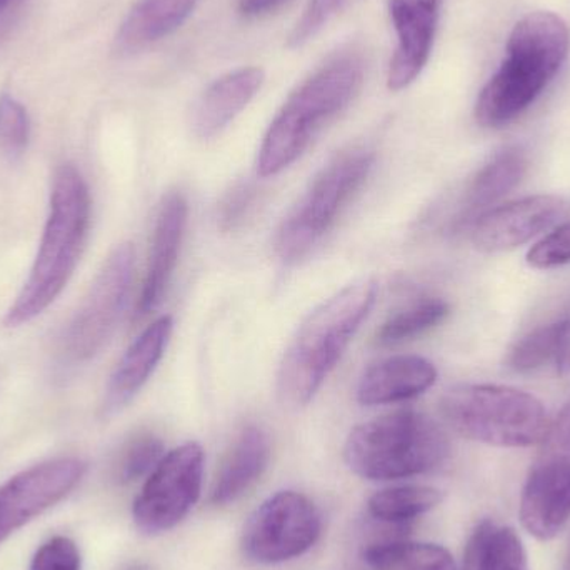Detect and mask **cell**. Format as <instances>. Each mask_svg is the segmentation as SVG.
Masks as SVG:
<instances>
[{"instance_id": "obj_26", "label": "cell", "mask_w": 570, "mask_h": 570, "mask_svg": "<svg viewBox=\"0 0 570 570\" xmlns=\"http://www.w3.org/2000/svg\"><path fill=\"white\" fill-rule=\"evenodd\" d=\"M558 341L559 318L538 325L512 345L508 355L509 367L519 374L539 371L549 362H554Z\"/></svg>"}, {"instance_id": "obj_18", "label": "cell", "mask_w": 570, "mask_h": 570, "mask_svg": "<svg viewBox=\"0 0 570 570\" xmlns=\"http://www.w3.org/2000/svg\"><path fill=\"white\" fill-rule=\"evenodd\" d=\"M438 368L421 355H394L371 365L357 385L358 404H399L428 392L438 382Z\"/></svg>"}, {"instance_id": "obj_23", "label": "cell", "mask_w": 570, "mask_h": 570, "mask_svg": "<svg viewBox=\"0 0 570 570\" xmlns=\"http://www.w3.org/2000/svg\"><path fill=\"white\" fill-rule=\"evenodd\" d=\"M364 561L372 570H455L448 549L429 542H382L365 549Z\"/></svg>"}, {"instance_id": "obj_25", "label": "cell", "mask_w": 570, "mask_h": 570, "mask_svg": "<svg viewBox=\"0 0 570 570\" xmlns=\"http://www.w3.org/2000/svg\"><path fill=\"white\" fill-rule=\"evenodd\" d=\"M451 307L438 295H422L401 311L392 314L375 334V344L381 347L402 344L425 334L445 321Z\"/></svg>"}, {"instance_id": "obj_20", "label": "cell", "mask_w": 570, "mask_h": 570, "mask_svg": "<svg viewBox=\"0 0 570 570\" xmlns=\"http://www.w3.org/2000/svg\"><path fill=\"white\" fill-rule=\"evenodd\" d=\"M269 461V435L257 425L244 429L217 472L210 491L213 504L229 505L244 498L263 478Z\"/></svg>"}, {"instance_id": "obj_22", "label": "cell", "mask_w": 570, "mask_h": 570, "mask_svg": "<svg viewBox=\"0 0 570 570\" xmlns=\"http://www.w3.org/2000/svg\"><path fill=\"white\" fill-rule=\"evenodd\" d=\"M464 570H531L528 552L518 532L508 525L484 521L465 548Z\"/></svg>"}, {"instance_id": "obj_35", "label": "cell", "mask_w": 570, "mask_h": 570, "mask_svg": "<svg viewBox=\"0 0 570 570\" xmlns=\"http://www.w3.org/2000/svg\"><path fill=\"white\" fill-rule=\"evenodd\" d=\"M9 2H10V0H0V10H2L3 7H6L7 3H9Z\"/></svg>"}, {"instance_id": "obj_4", "label": "cell", "mask_w": 570, "mask_h": 570, "mask_svg": "<svg viewBox=\"0 0 570 570\" xmlns=\"http://www.w3.org/2000/svg\"><path fill=\"white\" fill-rule=\"evenodd\" d=\"M364 70L362 57L347 50L307 77L271 122L257 154V174L274 177L291 167L322 127L347 109L364 82Z\"/></svg>"}, {"instance_id": "obj_24", "label": "cell", "mask_w": 570, "mask_h": 570, "mask_svg": "<svg viewBox=\"0 0 570 570\" xmlns=\"http://www.w3.org/2000/svg\"><path fill=\"white\" fill-rule=\"evenodd\" d=\"M442 502V492L429 485H395L375 492L367 502L368 514L384 524H407Z\"/></svg>"}, {"instance_id": "obj_27", "label": "cell", "mask_w": 570, "mask_h": 570, "mask_svg": "<svg viewBox=\"0 0 570 570\" xmlns=\"http://www.w3.org/2000/svg\"><path fill=\"white\" fill-rule=\"evenodd\" d=\"M164 442L153 432H140L127 442L117 462V479L122 484L139 481L159 464L164 458Z\"/></svg>"}, {"instance_id": "obj_17", "label": "cell", "mask_w": 570, "mask_h": 570, "mask_svg": "<svg viewBox=\"0 0 570 570\" xmlns=\"http://www.w3.org/2000/svg\"><path fill=\"white\" fill-rule=\"evenodd\" d=\"M528 167V154L522 147L509 146L495 153L465 186L452 219V230L465 233L481 214L499 206L522 183Z\"/></svg>"}, {"instance_id": "obj_31", "label": "cell", "mask_w": 570, "mask_h": 570, "mask_svg": "<svg viewBox=\"0 0 570 570\" xmlns=\"http://www.w3.org/2000/svg\"><path fill=\"white\" fill-rule=\"evenodd\" d=\"M80 552L72 539L57 535L33 556L30 570H80Z\"/></svg>"}, {"instance_id": "obj_9", "label": "cell", "mask_w": 570, "mask_h": 570, "mask_svg": "<svg viewBox=\"0 0 570 570\" xmlns=\"http://www.w3.org/2000/svg\"><path fill=\"white\" fill-rule=\"evenodd\" d=\"M204 451L197 442H186L167 452L147 475L134 502L132 514L142 534L173 531L193 511L203 492Z\"/></svg>"}, {"instance_id": "obj_3", "label": "cell", "mask_w": 570, "mask_h": 570, "mask_svg": "<svg viewBox=\"0 0 570 570\" xmlns=\"http://www.w3.org/2000/svg\"><path fill=\"white\" fill-rule=\"evenodd\" d=\"M377 301V284L358 281L318 305L285 351L277 391L285 404L304 407L347 351Z\"/></svg>"}, {"instance_id": "obj_12", "label": "cell", "mask_w": 570, "mask_h": 570, "mask_svg": "<svg viewBox=\"0 0 570 570\" xmlns=\"http://www.w3.org/2000/svg\"><path fill=\"white\" fill-rule=\"evenodd\" d=\"M83 474L82 461L62 458L33 465L9 479L0 488V542L62 501Z\"/></svg>"}, {"instance_id": "obj_33", "label": "cell", "mask_w": 570, "mask_h": 570, "mask_svg": "<svg viewBox=\"0 0 570 570\" xmlns=\"http://www.w3.org/2000/svg\"><path fill=\"white\" fill-rule=\"evenodd\" d=\"M554 365L562 377L570 375V311L564 317L559 318V341Z\"/></svg>"}, {"instance_id": "obj_1", "label": "cell", "mask_w": 570, "mask_h": 570, "mask_svg": "<svg viewBox=\"0 0 570 570\" xmlns=\"http://www.w3.org/2000/svg\"><path fill=\"white\" fill-rule=\"evenodd\" d=\"M570 30L554 12L538 10L522 17L505 46V56L475 102L474 116L484 129H502L522 116L568 60Z\"/></svg>"}, {"instance_id": "obj_16", "label": "cell", "mask_w": 570, "mask_h": 570, "mask_svg": "<svg viewBox=\"0 0 570 570\" xmlns=\"http://www.w3.org/2000/svg\"><path fill=\"white\" fill-rule=\"evenodd\" d=\"M173 328V317L163 315L130 344L110 375L104 394V415L122 411L142 391L166 354Z\"/></svg>"}, {"instance_id": "obj_29", "label": "cell", "mask_w": 570, "mask_h": 570, "mask_svg": "<svg viewBox=\"0 0 570 570\" xmlns=\"http://www.w3.org/2000/svg\"><path fill=\"white\" fill-rule=\"evenodd\" d=\"M529 266L538 271L558 269L570 264V220L546 234L529 249Z\"/></svg>"}, {"instance_id": "obj_8", "label": "cell", "mask_w": 570, "mask_h": 570, "mask_svg": "<svg viewBox=\"0 0 570 570\" xmlns=\"http://www.w3.org/2000/svg\"><path fill=\"white\" fill-rule=\"evenodd\" d=\"M522 525L539 541H551L570 521V399L541 441L522 489Z\"/></svg>"}, {"instance_id": "obj_19", "label": "cell", "mask_w": 570, "mask_h": 570, "mask_svg": "<svg viewBox=\"0 0 570 570\" xmlns=\"http://www.w3.org/2000/svg\"><path fill=\"white\" fill-rule=\"evenodd\" d=\"M264 79L261 67H240L210 83L194 106L193 132L206 140L223 132L257 96Z\"/></svg>"}, {"instance_id": "obj_14", "label": "cell", "mask_w": 570, "mask_h": 570, "mask_svg": "<svg viewBox=\"0 0 570 570\" xmlns=\"http://www.w3.org/2000/svg\"><path fill=\"white\" fill-rule=\"evenodd\" d=\"M444 0H389L397 46L389 66V89H407L431 59Z\"/></svg>"}, {"instance_id": "obj_28", "label": "cell", "mask_w": 570, "mask_h": 570, "mask_svg": "<svg viewBox=\"0 0 570 570\" xmlns=\"http://www.w3.org/2000/svg\"><path fill=\"white\" fill-rule=\"evenodd\" d=\"M30 117L26 107L13 97L0 96V150L6 156H22L29 146Z\"/></svg>"}, {"instance_id": "obj_21", "label": "cell", "mask_w": 570, "mask_h": 570, "mask_svg": "<svg viewBox=\"0 0 570 570\" xmlns=\"http://www.w3.org/2000/svg\"><path fill=\"white\" fill-rule=\"evenodd\" d=\"M199 2L200 0H137L117 32V52H140L173 36L193 16Z\"/></svg>"}, {"instance_id": "obj_32", "label": "cell", "mask_w": 570, "mask_h": 570, "mask_svg": "<svg viewBox=\"0 0 570 570\" xmlns=\"http://www.w3.org/2000/svg\"><path fill=\"white\" fill-rule=\"evenodd\" d=\"M256 189L250 184H237L224 197L217 214V223L224 233L236 229L246 219L253 207Z\"/></svg>"}, {"instance_id": "obj_34", "label": "cell", "mask_w": 570, "mask_h": 570, "mask_svg": "<svg viewBox=\"0 0 570 570\" xmlns=\"http://www.w3.org/2000/svg\"><path fill=\"white\" fill-rule=\"evenodd\" d=\"M292 0H239V13L246 19H263L279 12Z\"/></svg>"}, {"instance_id": "obj_15", "label": "cell", "mask_w": 570, "mask_h": 570, "mask_svg": "<svg viewBox=\"0 0 570 570\" xmlns=\"http://www.w3.org/2000/svg\"><path fill=\"white\" fill-rule=\"evenodd\" d=\"M187 219L189 203L186 196L180 190H170L164 196L157 214L146 277L137 298L136 318L146 317L163 302L179 263Z\"/></svg>"}, {"instance_id": "obj_30", "label": "cell", "mask_w": 570, "mask_h": 570, "mask_svg": "<svg viewBox=\"0 0 570 570\" xmlns=\"http://www.w3.org/2000/svg\"><path fill=\"white\" fill-rule=\"evenodd\" d=\"M342 2L344 0H308L301 19L295 22L288 36V47L304 46L312 37L317 36L328 19L341 9Z\"/></svg>"}, {"instance_id": "obj_11", "label": "cell", "mask_w": 570, "mask_h": 570, "mask_svg": "<svg viewBox=\"0 0 570 570\" xmlns=\"http://www.w3.org/2000/svg\"><path fill=\"white\" fill-rule=\"evenodd\" d=\"M136 250L120 244L107 257L89 294L63 334V352L76 362L96 357L112 337L134 279Z\"/></svg>"}, {"instance_id": "obj_13", "label": "cell", "mask_w": 570, "mask_h": 570, "mask_svg": "<svg viewBox=\"0 0 570 570\" xmlns=\"http://www.w3.org/2000/svg\"><path fill=\"white\" fill-rule=\"evenodd\" d=\"M564 210L562 197L534 194L492 207L481 214L465 233L472 246L481 253H511L554 226Z\"/></svg>"}, {"instance_id": "obj_7", "label": "cell", "mask_w": 570, "mask_h": 570, "mask_svg": "<svg viewBox=\"0 0 570 570\" xmlns=\"http://www.w3.org/2000/svg\"><path fill=\"white\" fill-rule=\"evenodd\" d=\"M374 163L371 150L352 149L322 167L281 224L276 250L284 264L304 259L331 230L342 210L367 183Z\"/></svg>"}, {"instance_id": "obj_10", "label": "cell", "mask_w": 570, "mask_h": 570, "mask_svg": "<svg viewBox=\"0 0 570 570\" xmlns=\"http://www.w3.org/2000/svg\"><path fill=\"white\" fill-rule=\"evenodd\" d=\"M321 532L322 519L314 502L301 492L281 491L250 515L243 552L254 564H283L311 551Z\"/></svg>"}, {"instance_id": "obj_2", "label": "cell", "mask_w": 570, "mask_h": 570, "mask_svg": "<svg viewBox=\"0 0 570 570\" xmlns=\"http://www.w3.org/2000/svg\"><path fill=\"white\" fill-rule=\"evenodd\" d=\"M89 226V187L76 166L62 164L53 176L49 216L36 261L3 317L6 327L29 324L62 294L82 256Z\"/></svg>"}, {"instance_id": "obj_6", "label": "cell", "mask_w": 570, "mask_h": 570, "mask_svg": "<svg viewBox=\"0 0 570 570\" xmlns=\"http://www.w3.org/2000/svg\"><path fill=\"white\" fill-rule=\"evenodd\" d=\"M439 411L462 438L494 448L541 444L549 428L544 404L535 395L509 385H455L442 395Z\"/></svg>"}, {"instance_id": "obj_5", "label": "cell", "mask_w": 570, "mask_h": 570, "mask_svg": "<svg viewBox=\"0 0 570 570\" xmlns=\"http://www.w3.org/2000/svg\"><path fill=\"white\" fill-rule=\"evenodd\" d=\"M449 458V441L422 412H391L352 429L344 461L358 478L385 482L428 474Z\"/></svg>"}]
</instances>
